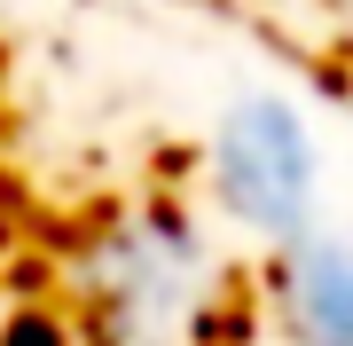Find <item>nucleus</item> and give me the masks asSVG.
Here are the masks:
<instances>
[{"label": "nucleus", "mask_w": 353, "mask_h": 346, "mask_svg": "<svg viewBox=\"0 0 353 346\" xmlns=\"http://www.w3.org/2000/svg\"><path fill=\"white\" fill-rule=\"evenodd\" d=\"M0 346H87V331L48 299H24V307L0 315Z\"/></svg>", "instance_id": "nucleus-3"}, {"label": "nucleus", "mask_w": 353, "mask_h": 346, "mask_svg": "<svg viewBox=\"0 0 353 346\" xmlns=\"http://www.w3.org/2000/svg\"><path fill=\"white\" fill-rule=\"evenodd\" d=\"M267 307L283 346H353V236L306 229L267 268Z\"/></svg>", "instance_id": "nucleus-2"}, {"label": "nucleus", "mask_w": 353, "mask_h": 346, "mask_svg": "<svg viewBox=\"0 0 353 346\" xmlns=\"http://www.w3.org/2000/svg\"><path fill=\"white\" fill-rule=\"evenodd\" d=\"M330 8H338V24H345V32H353V0H330Z\"/></svg>", "instance_id": "nucleus-4"}, {"label": "nucleus", "mask_w": 353, "mask_h": 346, "mask_svg": "<svg viewBox=\"0 0 353 346\" xmlns=\"http://www.w3.org/2000/svg\"><path fill=\"white\" fill-rule=\"evenodd\" d=\"M204 189L212 205L259 244H299L322 205V150L299 103L283 95H236L204 142Z\"/></svg>", "instance_id": "nucleus-1"}]
</instances>
